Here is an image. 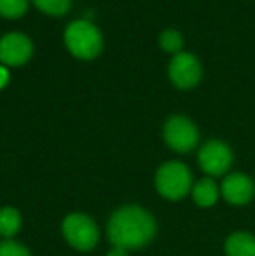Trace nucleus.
<instances>
[{"label": "nucleus", "instance_id": "nucleus-1", "mask_svg": "<svg viewBox=\"0 0 255 256\" xmlns=\"http://www.w3.org/2000/svg\"><path fill=\"white\" fill-rule=\"evenodd\" d=\"M107 232L114 246L123 250H135L145 246L152 239L156 223L145 209L128 206L114 212Z\"/></svg>", "mask_w": 255, "mask_h": 256}, {"label": "nucleus", "instance_id": "nucleus-2", "mask_svg": "<svg viewBox=\"0 0 255 256\" xmlns=\"http://www.w3.org/2000/svg\"><path fill=\"white\" fill-rule=\"evenodd\" d=\"M65 44L75 58L93 60L102 52V35L93 23L79 20L68 24L65 32Z\"/></svg>", "mask_w": 255, "mask_h": 256}, {"label": "nucleus", "instance_id": "nucleus-3", "mask_svg": "<svg viewBox=\"0 0 255 256\" xmlns=\"http://www.w3.org/2000/svg\"><path fill=\"white\" fill-rule=\"evenodd\" d=\"M156 186L163 197L170 200H178L192 186V176L187 166L182 162H166L159 168L156 174Z\"/></svg>", "mask_w": 255, "mask_h": 256}, {"label": "nucleus", "instance_id": "nucleus-4", "mask_svg": "<svg viewBox=\"0 0 255 256\" xmlns=\"http://www.w3.org/2000/svg\"><path fill=\"white\" fill-rule=\"evenodd\" d=\"M63 234L68 244L79 251H89L98 242V228L91 218L81 212L67 216L63 222Z\"/></svg>", "mask_w": 255, "mask_h": 256}, {"label": "nucleus", "instance_id": "nucleus-5", "mask_svg": "<svg viewBox=\"0 0 255 256\" xmlns=\"http://www.w3.org/2000/svg\"><path fill=\"white\" fill-rule=\"evenodd\" d=\"M197 138L199 136H197L196 126L187 117L175 115V117L168 118L164 124V140L175 152L185 154L192 150L197 143Z\"/></svg>", "mask_w": 255, "mask_h": 256}, {"label": "nucleus", "instance_id": "nucleus-6", "mask_svg": "<svg viewBox=\"0 0 255 256\" xmlns=\"http://www.w3.org/2000/svg\"><path fill=\"white\" fill-rule=\"evenodd\" d=\"M199 166L206 174L210 176H220L231 168L232 164V152L225 143L218 140L204 143L197 155Z\"/></svg>", "mask_w": 255, "mask_h": 256}, {"label": "nucleus", "instance_id": "nucleus-7", "mask_svg": "<svg viewBox=\"0 0 255 256\" xmlns=\"http://www.w3.org/2000/svg\"><path fill=\"white\" fill-rule=\"evenodd\" d=\"M170 78L177 88L180 89H191L199 82L201 78V64L191 52H178L173 56L168 68Z\"/></svg>", "mask_w": 255, "mask_h": 256}, {"label": "nucleus", "instance_id": "nucleus-8", "mask_svg": "<svg viewBox=\"0 0 255 256\" xmlns=\"http://www.w3.org/2000/svg\"><path fill=\"white\" fill-rule=\"evenodd\" d=\"M32 52H34V48L27 35L13 32L0 38V61L4 64L20 66L30 60Z\"/></svg>", "mask_w": 255, "mask_h": 256}, {"label": "nucleus", "instance_id": "nucleus-9", "mask_svg": "<svg viewBox=\"0 0 255 256\" xmlns=\"http://www.w3.org/2000/svg\"><path fill=\"white\" fill-rule=\"evenodd\" d=\"M222 196L229 204H248L255 196V183L243 172H232L222 182Z\"/></svg>", "mask_w": 255, "mask_h": 256}, {"label": "nucleus", "instance_id": "nucleus-10", "mask_svg": "<svg viewBox=\"0 0 255 256\" xmlns=\"http://www.w3.org/2000/svg\"><path fill=\"white\" fill-rule=\"evenodd\" d=\"M227 256H255V237L246 232H236L225 240Z\"/></svg>", "mask_w": 255, "mask_h": 256}, {"label": "nucleus", "instance_id": "nucleus-11", "mask_svg": "<svg viewBox=\"0 0 255 256\" xmlns=\"http://www.w3.org/2000/svg\"><path fill=\"white\" fill-rule=\"evenodd\" d=\"M192 197L194 202L201 208H210L217 202L218 199V186L211 178H204L201 182H197L192 188Z\"/></svg>", "mask_w": 255, "mask_h": 256}, {"label": "nucleus", "instance_id": "nucleus-12", "mask_svg": "<svg viewBox=\"0 0 255 256\" xmlns=\"http://www.w3.org/2000/svg\"><path fill=\"white\" fill-rule=\"evenodd\" d=\"M21 218L20 212L13 208L0 209V234L4 237H13L20 230Z\"/></svg>", "mask_w": 255, "mask_h": 256}, {"label": "nucleus", "instance_id": "nucleus-13", "mask_svg": "<svg viewBox=\"0 0 255 256\" xmlns=\"http://www.w3.org/2000/svg\"><path fill=\"white\" fill-rule=\"evenodd\" d=\"M28 10V0H0V16L7 20L21 18Z\"/></svg>", "mask_w": 255, "mask_h": 256}, {"label": "nucleus", "instance_id": "nucleus-14", "mask_svg": "<svg viewBox=\"0 0 255 256\" xmlns=\"http://www.w3.org/2000/svg\"><path fill=\"white\" fill-rule=\"evenodd\" d=\"M34 4L46 14L63 16V14L70 9L72 0H34Z\"/></svg>", "mask_w": 255, "mask_h": 256}, {"label": "nucleus", "instance_id": "nucleus-15", "mask_svg": "<svg viewBox=\"0 0 255 256\" xmlns=\"http://www.w3.org/2000/svg\"><path fill=\"white\" fill-rule=\"evenodd\" d=\"M161 48H163V51L166 52H173V54H178L182 52V46H184V38H182V35L178 34L177 30H166L161 34Z\"/></svg>", "mask_w": 255, "mask_h": 256}, {"label": "nucleus", "instance_id": "nucleus-16", "mask_svg": "<svg viewBox=\"0 0 255 256\" xmlns=\"http://www.w3.org/2000/svg\"><path fill=\"white\" fill-rule=\"evenodd\" d=\"M0 256H30V253L27 248L14 242V240H4L0 244Z\"/></svg>", "mask_w": 255, "mask_h": 256}, {"label": "nucleus", "instance_id": "nucleus-17", "mask_svg": "<svg viewBox=\"0 0 255 256\" xmlns=\"http://www.w3.org/2000/svg\"><path fill=\"white\" fill-rule=\"evenodd\" d=\"M7 80H9V74H7V70L4 66H0V89L4 88V86L7 84Z\"/></svg>", "mask_w": 255, "mask_h": 256}, {"label": "nucleus", "instance_id": "nucleus-18", "mask_svg": "<svg viewBox=\"0 0 255 256\" xmlns=\"http://www.w3.org/2000/svg\"><path fill=\"white\" fill-rule=\"evenodd\" d=\"M107 256H128V254H126V250H123V248H117L116 246Z\"/></svg>", "mask_w": 255, "mask_h": 256}]
</instances>
